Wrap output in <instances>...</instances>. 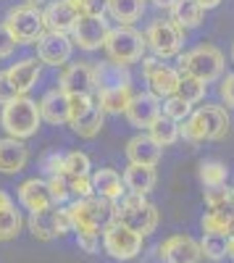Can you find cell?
<instances>
[{"mask_svg": "<svg viewBox=\"0 0 234 263\" xmlns=\"http://www.w3.org/2000/svg\"><path fill=\"white\" fill-rule=\"evenodd\" d=\"M205 90H208V84H203V82H198V79H192V77H182L177 95H179L182 100H187L189 105H195V103H200V100L205 98Z\"/></svg>", "mask_w": 234, "mask_h": 263, "instance_id": "cell-37", "label": "cell"}, {"mask_svg": "<svg viewBox=\"0 0 234 263\" xmlns=\"http://www.w3.org/2000/svg\"><path fill=\"white\" fill-rule=\"evenodd\" d=\"M203 6L198 3V0H177V6L171 8V21L177 27H182L184 32L187 29H195L203 24Z\"/></svg>", "mask_w": 234, "mask_h": 263, "instance_id": "cell-30", "label": "cell"}, {"mask_svg": "<svg viewBox=\"0 0 234 263\" xmlns=\"http://www.w3.org/2000/svg\"><path fill=\"white\" fill-rule=\"evenodd\" d=\"M45 182H48V192H50L53 205H63V203H66L69 197H71L66 177H53V179H45Z\"/></svg>", "mask_w": 234, "mask_h": 263, "instance_id": "cell-41", "label": "cell"}, {"mask_svg": "<svg viewBox=\"0 0 234 263\" xmlns=\"http://www.w3.org/2000/svg\"><path fill=\"white\" fill-rule=\"evenodd\" d=\"M92 105H95L92 95H69V124L76 121V119H82Z\"/></svg>", "mask_w": 234, "mask_h": 263, "instance_id": "cell-42", "label": "cell"}, {"mask_svg": "<svg viewBox=\"0 0 234 263\" xmlns=\"http://www.w3.org/2000/svg\"><path fill=\"white\" fill-rule=\"evenodd\" d=\"M108 18L105 16H82L76 21V27L71 32V42L79 48V50H100L105 45V40H108Z\"/></svg>", "mask_w": 234, "mask_h": 263, "instance_id": "cell-12", "label": "cell"}, {"mask_svg": "<svg viewBox=\"0 0 234 263\" xmlns=\"http://www.w3.org/2000/svg\"><path fill=\"white\" fill-rule=\"evenodd\" d=\"M198 179L200 184L208 190V187H221V184H229V168L224 161H216V158H208V161H200L198 166Z\"/></svg>", "mask_w": 234, "mask_h": 263, "instance_id": "cell-32", "label": "cell"}, {"mask_svg": "<svg viewBox=\"0 0 234 263\" xmlns=\"http://www.w3.org/2000/svg\"><path fill=\"white\" fill-rule=\"evenodd\" d=\"M27 6H32V8H40V6H48V0H27Z\"/></svg>", "mask_w": 234, "mask_h": 263, "instance_id": "cell-51", "label": "cell"}, {"mask_svg": "<svg viewBox=\"0 0 234 263\" xmlns=\"http://www.w3.org/2000/svg\"><path fill=\"white\" fill-rule=\"evenodd\" d=\"M69 218H71V232H76V239L82 237H98L103 239V232L111 224L119 221V205L111 200L92 195L87 200H74L66 205Z\"/></svg>", "mask_w": 234, "mask_h": 263, "instance_id": "cell-1", "label": "cell"}, {"mask_svg": "<svg viewBox=\"0 0 234 263\" xmlns=\"http://www.w3.org/2000/svg\"><path fill=\"white\" fill-rule=\"evenodd\" d=\"M16 195H18V203L24 205L29 213H40V211H45V208L53 205L50 192H48V182H42L37 177L21 182L18 190H16Z\"/></svg>", "mask_w": 234, "mask_h": 263, "instance_id": "cell-20", "label": "cell"}, {"mask_svg": "<svg viewBox=\"0 0 234 263\" xmlns=\"http://www.w3.org/2000/svg\"><path fill=\"white\" fill-rule=\"evenodd\" d=\"M79 18L82 16H105V0H71Z\"/></svg>", "mask_w": 234, "mask_h": 263, "instance_id": "cell-43", "label": "cell"}, {"mask_svg": "<svg viewBox=\"0 0 234 263\" xmlns=\"http://www.w3.org/2000/svg\"><path fill=\"white\" fill-rule=\"evenodd\" d=\"M40 116H42V121L55 124V126L69 124V95L61 92L58 87L45 92L40 100Z\"/></svg>", "mask_w": 234, "mask_h": 263, "instance_id": "cell-25", "label": "cell"}, {"mask_svg": "<svg viewBox=\"0 0 234 263\" xmlns=\"http://www.w3.org/2000/svg\"><path fill=\"white\" fill-rule=\"evenodd\" d=\"M27 227L34 234V239L50 242V239L71 232V218H69V211L63 205H50V208L40 211V213H29Z\"/></svg>", "mask_w": 234, "mask_h": 263, "instance_id": "cell-10", "label": "cell"}, {"mask_svg": "<svg viewBox=\"0 0 234 263\" xmlns=\"http://www.w3.org/2000/svg\"><path fill=\"white\" fill-rule=\"evenodd\" d=\"M116 205H119V224H124L126 229L137 232L140 237H150L158 229L161 213H158V208L147 200L145 195L126 192Z\"/></svg>", "mask_w": 234, "mask_h": 263, "instance_id": "cell-5", "label": "cell"}, {"mask_svg": "<svg viewBox=\"0 0 234 263\" xmlns=\"http://www.w3.org/2000/svg\"><path fill=\"white\" fill-rule=\"evenodd\" d=\"M92 187H95V195L98 197L111 200V203H119L121 197L126 195L124 177H121L116 168H95L92 171Z\"/></svg>", "mask_w": 234, "mask_h": 263, "instance_id": "cell-21", "label": "cell"}, {"mask_svg": "<svg viewBox=\"0 0 234 263\" xmlns=\"http://www.w3.org/2000/svg\"><path fill=\"white\" fill-rule=\"evenodd\" d=\"M40 124H42L40 103H34L27 95H18L16 100L6 103L3 111H0V126H3L6 137H13V140H21V142L34 137Z\"/></svg>", "mask_w": 234, "mask_h": 263, "instance_id": "cell-3", "label": "cell"}, {"mask_svg": "<svg viewBox=\"0 0 234 263\" xmlns=\"http://www.w3.org/2000/svg\"><path fill=\"white\" fill-rule=\"evenodd\" d=\"M161 147H171L174 142H179L182 140V126L177 124V121H171V119H166V116H161L153 126H150V132H147Z\"/></svg>", "mask_w": 234, "mask_h": 263, "instance_id": "cell-33", "label": "cell"}, {"mask_svg": "<svg viewBox=\"0 0 234 263\" xmlns=\"http://www.w3.org/2000/svg\"><path fill=\"white\" fill-rule=\"evenodd\" d=\"M42 18H45V29L48 32L71 37L76 21H79V13H76L71 0H50V3L42 8Z\"/></svg>", "mask_w": 234, "mask_h": 263, "instance_id": "cell-17", "label": "cell"}, {"mask_svg": "<svg viewBox=\"0 0 234 263\" xmlns=\"http://www.w3.org/2000/svg\"><path fill=\"white\" fill-rule=\"evenodd\" d=\"M69 182V192L74 200H87V197L95 195V187H92V174L90 177H74V179H66Z\"/></svg>", "mask_w": 234, "mask_h": 263, "instance_id": "cell-40", "label": "cell"}, {"mask_svg": "<svg viewBox=\"0 0 234 263\" xmlns=\"http://www.w3.org/2000/svg\"><path fill=\"white\" fill-rule=\"evenodd\" d=\"M221 100L229 105V108H234V74H226L224 79H221Z\"/></svg>", "mask_w": 234, "mask_h": 263, "instance_id": "cell-46", "label": "cell"}, {"mask_svg": "<svg viewBox=\"0 0 234 263\" xmlns=\"http://www.w3.org/2000/svg\"><path fill=\"white\" fill-rule=\"evenodd\" d=\"M161 153H163V147L147 132H140V135H134L126 142V158L134 166H153L155 168L161 161Z\"/></svg>", "mask_w": 234, "mask_h": 263, "instance_id": "cell-19", "label": "cell"}, {"mask_svg": "<svg viewBox=\"0 0 234 263\" xmlns=\"http://www.w3.org/2000/svg\"><path fill=\"white\" fill-rule=\"evenodd\" d=\"M229 135V114L224 105H200L182 124V140L189 145L219 142Z\"/></svg>", "mask_w": 234, "mask_h": 263, "instance_id": "cell-2", "label": "cell"}, {"mask_svg": "<svg viewBox=\"0 0 234 263\" xmlns=\"http://www.w3.org/2000/svg\"><path fill=\"white\" fill-rule=\"evenodd\" d=\"M21 227H24V218H21V213L16 211L13 197L0 190V242L16 239Z\"/></svg>", "mask_w": 234, "mask_h": 263, "instance_id": "cell-27", "label": "cell"}, {"mask_svg": "<svg viewBox=\"0 0 234 263\" xmlns=\"http://www.w3.org/2000/svg\"><path fill=\"white\" fill-rule=\"evenodd\" d=\"M63 156H66V153H61V150H48V153H42L40 168H42V174H45L48 179L63 177Z\"/></svg>", "mask_w": 234, "mask_h": 263, "instance_id": "cell-38", "label": "cell"}, {"mask_svg": "<svg viewBox=\"0 0 234 263\" xmlns=\"http://www.w3.org/2000/svg\"><path fill=\"white\" fill-rule=\"evenodd\" d=\"M103 48H105L108 61L129 69L132 63H142L147 42H145V34L137 32L134 27H116L108 32V40H105Z\"/></svg>", "mask_w": 234, "mask_h": 263, "instance_id": "cell-6", "label": "cell"}, {"mask_svg": "<svg viewBox=\"0 0 234 263\" xmlns=\"http://www.w3.org/2000/svg\"><path fill=\"white\" fill-rule=\"evenodd\" d=\"M103 250L108 253L113 260H134L142 253V242L145 237H140L137 232L126 229L124 224H111L108 229L103 232Z\"/></svg>", "mask_w": 234, "mask_h": 263, "instance_id": "cell-11", "label": "cell"}, {"mask_svg": "<svg viewBox=\"0 0 234 263\" xmlns=\"http://www.w3.org/2000/svg\"><path fill=\"white\" fill-rule=\"evenodd\" d=\"M58 90L66 95H92L95 92V69L90 61H76L63 66L58 77Z\"/></svg>", "mask_w": 234, "mask_h": 263, "instance_id": "cell-13", "label": "cell"}, {"mask_svg": "<svg viewBox=\"0 0 234 263\" xmlns=\"http://www.w3.org/2000/svg\"><path fill=\"white\" fill-rule=\"evenodd\" d=\"M103 124H105V114L100 111V105L95 103V105H92L90 111L82 116V119L71 121L69 126L74 129V135H79L82 140H92V137H98V135H100Z\"/></svg>", "mask_w": 234, "mask_h": 263, "instance_id": "cell-31", "label": "cell"}, {"mask_svg": "<svg viewBox=\"0 0 234 263\" xmlns=\"http://www.w3.org/2000/svg\"><path fill=\"white\" fill-rule=\"evenodd\" d=\"M145 6V0H105V13L119 21V27H132L134 21L142 18Z\"/></svg>", "mask_w": 234, "mask_h": 263, "instance_id": "cell-28", "label": "cell"}, {"mask_svg": "<svg viewBox=\"0 0 234 263\" xmlns=\"http://www.w3.org/2000/svg\"><path fill=\"white\" fill-rule=\"evenodd\" d=\"M142 77L150 84V92L158 100H166L179 92V82H182V71L174 66H166L161 58L155 55H145L142 58Z\"/></svg>", "mask_w": 234, "mask_h": 263, "instance_id": "cell-9", "label": "cell"}, {"mask_svg": "<svg viewBox=\"0 0 234 263\" xmlns=\"http://www.w3.org/2000/svg\"><path fill=\"white\" fill-rule=\"evenodd\" d=\"M161 105H163V100H158L153 92H140V95L132 98V103H129L124 116L134 129L150 132V126L161 119Z\"/></svg>", "mask_w": 234, "mask_h": 263, "instance_id": "cell-16", "label": "cell"}, {"mask_svg": "<svg viewBox=\"0 0 234 263\" xmlns=\"http://www.w3.org/2000/svg\"><path fill=\"white\" fill-rule=\"evenodd\" d=\"M158 258L163 263H200L203 250L200 242L189 234H171L158 245Z\"/></svg>", "mask_w": 234, "mask_h": 263, "instance_id": "cell-14", "label": "cell"}, {"mask_svg": "<svg viewBox=\"0 0 234 263\" xmlns=\"http://www.w3.org/2000/svg\"><path fill=\"white\" fill-rule=\"evenodd\" d=\"M153 3H155L158 8H166V11H171V8L177 6V0H153Z\"/></svg>", "mask_w": 234, "mask_h": 263, "instance_id": "cell-49", "label": "cell"}, {"mask_svg": "<svg viewBox=\"0 0 234 263\" xmlns=\"http://www.w3.org/2000/svg\"><path fill=\"white\" fill-rule=\"evenodd\" d=\"M177 63H179L182 77H192L203 84H213L216 79L224 77V69H226L224 53L216 45H198L192 50L182 53Z\"/></svg>", "mask_w": 234, "mask_h": 263, "instance_id": "cell-4", "label": "cell"}, {"mask_svg": "<svg viewBox=\"0 0 234 263\" xmlns=\"http://www.w3.org/2000/svg\"><path fill=\"white\" fill-rule=\"evenodd\" d=\"M92 174V161L87 153L82 150H71L63 156V177L74 179V177H90Z\"/></svg>", "mask_w": 234, "mask_h": 263, "instance_id": "cell-34", "label": "cell"}, {"mask_svg": "<svg viewBox=\"0 0 234 263\" xmlns=\"http://www.w3.org/2000/svg\"><path fill=\"white\" fill-rule=\"evenodd\" d=\"M29 163V150L21 140L3 137L0 140V174H18Z\"/></svg>", "mask_w": 234, "mask_h": 263, "instance_id": "cell-23", "label": "cell"}, {"mask_svg": "<svg viewBox=\"0 0 234 263\" xmlns=\"http://www.w3.org/2000/svg\"><path fill=\"white\" fill-rule=\"evenodd\" d=\"M198 3L203 6V11H210V8H219L221 0H198Z\"/></svg>", "mask_w": 234, "mask_h": 263, "instance_id": "cell-48", "label": "cell"}, {"mask_svg": "<svg viewBox=\"0 0 234 263\" xmlns=\"http://www.w3.org/2000/svg\"><path fill=\"white\" fill-rule=\"evenodd\" d=\"M226 258H231V260H234V234H229V237H226Z\"/></svg>", "mask_w": 234, "mask_h": 263, "instance_id": "cell-50", "label": "cell"}, {"mask_svg": "<svg viewBox=\"0 0 234 263\" xmlns=\"http://www.w3.org/2000/svg\"><path fill=\"white\" fill-rule=\"evenodd\" d=\"M18 95H16V90H13V84L8 82V77H6V71H0V105H6V103H11V100H16Z\"/></svg>", "mask_w": 234, "mask_h": 263, "instance_id": "cell-45", "label": "cell"}, {"mask_svg": "<svg viewBox=\"0 0 234 263\" xmlns=\"http://www.w3.org/2000/svg\"><path fill=\"white\" fill-rule=\"evenodd\" d=\"M145 42L150 55L168 61V58H179L182 45H184V29L177 27L171 18H155L145 32Z\"/></svg>", "mask_w": 234, "mask_h": 263, "instance_id": "cell-8", "label": "cell"}, {"mask_svg": "<svg viewBox=\"0 0 234 263\" xmlns=\"http://www.w3.org/2000/svg\"><path fill=\"white\" fill-rule=\"evenodd\" d=\"M76 242H79V248L84 253H98V248H100V239L98 237H82V239H76Z\"/></svg>", "mask_w": 234, "mask_h": 263, "instance_id": "cell-47", "label": "cell"}, {"mask_svg": "<svg viewBox=\"0 0 234 263\" xmlns=\"http://www.w3.org/2000/svg\"><path fill=\"white\" fill-rule=\"evenodd\" d=\"M98 95V105H100V111L105 116H121L126 114V108H129L132 103V87H116V90H100L95 92Z\"/></svg>", "mask_w": 234, "mask_h": 263, "instance_id": "cell-29", "label": "cell"}, {"mask_svg": "<svg viewBox=\"0 0 234 263\" xmlns=\"http://www.w3.org/2000/svg\"><path fill=\"white\" fill-rule=\"evenodd\" d=\"M74 53V42L69 34H55V32H45L37 40V61L45 66H69Z\"/></svg>", "mask_w": 234, "mask_h": 263, "instance_id": "cell-15", "label": "cell"}, {"mask_svg": "<svg viewBox=\"0 0 234 263\" xmlns=\"http://www.w3.org/2000/svg\"><path fill=\"white\" fill-rule=\"evenodd\" d=\"M16 45H18V42L11 37V32H8L3 24H0V61H3V58H8V55H13Z\"/></svg>", "mask_w": 234, "mask_h": 263, "instance_id": "cell-44", "label": "cell"}, {"mask_svg": "<svg viewBox=\"0 0 234 263\" xmlns=\"http://www.w3.org/2000/svg\"><path fill=\"white\" fill-rule=\"evenodd\" d=\"M189 114H192V105H189L187 100H182L179 95L166 98L163 105H161V116L171 119V121H177V124H184V121L189 119Z\"/></svg>", "mask_w": 234, "mask_h": 263, "instance_id": "cell-35", "label": "cell"}, {"mask_svg": "<svg viewBox=\"0 0 234 263\" xmlns=\"http://www.w3.org/2000/svg\"><path fill=\"white\" fill-rule=\"evenodd\" d=\"M200 227H203V234H219V237L234 234V203L208 208L200 218Z\"/></svg>", "mask_w": 234, "mask_h": 263, "instance_id": "cell-24", "label": "cell"}, {"mask_svg": "<svg viewBox=\"0 0 234 263\" xmlns=\"http://www.w3.org/2000/svg\"><path fill=\"white\" fill-rule=\"evenodd\" d=\"M95 92L100 90H116V87H132V74L129 69L113 63V61H103L95 63Z\"/></svg>", "mask_w": 234, "mask_h": 263, "instance_id": "cell-22", "label": "cell"}, {"mask_svg": "<svg viewBox=\"0 0 234 263\" xmlns=\"http://www.w3.org/2000/svg\"><path fill=\"white\" fill-rule=\"evenodd\" d=\"M40 74H42V63L37 58H21V61L11 63L6 69V77L13 84L16 95H27L32 87L40 82Z\"/></svg>", "mask_w": 234, "mask_h": 263, "instance_id": "cell-18", "label": "cell"}, {"mask_svg": "<svg viewBox=\"0 0 234 263\" xmlns=\"http://www.w3.org/2000/svg\"><path fill=\"white\" fill-rule=\"evenodd\" d=\"M3 27L11 32V37L18 42V45H37V40L45 34V18H42L40 8L32 6H13L8 8L6 18H3Z\"/></svg>", "mask_w": 234, "mask_h": 263, "instance_id": "cell-7", "label": "cell"}, {"mask_svg": "<svg viewBox=\"0 0 234 263\" xmlns=\"http://www.w3.org/2000/svg\"><path fill=\"white\" fill-rule=\"evenodd\" d=\"M121 177H124L126 192L145 195V197L150 195V192L155 190V184H158V174H155L153 166H134V163H129Z\"/></svg>", "mask_w": 234, "mask_h": 263, "instance_id": "cell-26", "label": "cell"}, {"mask_svg": "<svg viewBox=\"0 0 234 263\" xmlns=\"http://www.w3.org/2000/svg\"><path fill=\"white\" fill-rule=\"evenodd\" d=\"M203 200H205L208 208H219V205L234 203V187H229V184L208 187V190H203Z\"/></svg>", "mask_w": 234, "mask_h": 263, "instance_id": "cell-39", "label": "cell"}, {"mask_svg": "<svg viewBox=\"0 0 234 263\" xmlns=\"http://www.w3.org/2000/svg\"><path fill=\"white\" fill-rule=\"evenodd\" d=\"M231 61H234V45H231Z\"/></svg>", "mask_w": 234, "mask_h": 263, "instance_id": "cell-52", "label": "cell"}, {"mask_svg": "<svg viewBox=\"0 0 234 263\" xmlns=\"http://www.w3.org/2000/svg\"><path fill=\"white\" fill-rule=\"evenodd\" d=\"M200 250H203V258L205 260H224L226 258V237H219V234H203L200 239Z\"/></svg>", "mask_w": 234, "mask_h": 263, "instance_id": "cell-36", "label": "cell"}]
</instances>
